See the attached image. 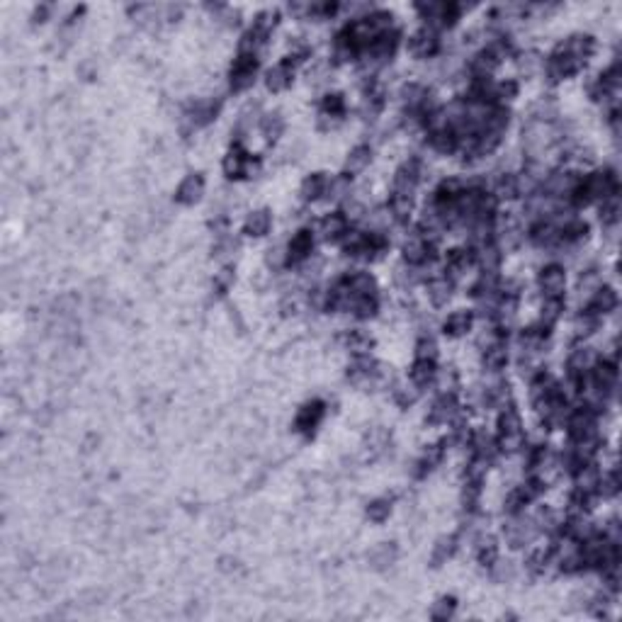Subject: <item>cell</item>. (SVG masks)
Masks as SVG:
<instances>
[{"instance_id":"obj_24","label":"cell","mask_w":622,"mask_h":622,"mask_svg":"<svg viewBox=\"0 0 622 622\" xmlns=\"http://www.w3.org/2000/svg\"><path fill=\"white\" fill-rule=\"evenodd\" d=\"M292 75H294V68L282 61V64H277L275 68L268 71L265 85H268V90H273V93H282V90H287L289 85H292Z\"/></svg>"},{"instance_id":"obj_44","label":"cell","mask_w":622,"mask_h":622,"mask_svg":"<svg viewBox=\"0 0 622 622\" xmlns=\"http://www.w3.org/2000/svg\"><path fill=\"white\" fill-rule=\"evenodd\" d=\"M340 340H343V345L353 355H367L372 348V338L365 333V331H348V333H343Z\"/></svg>"},{"instance_id":"obj_39","label":"cell","mask_w":622,"mask_h":622,"mask_svg":"<svg viewBox=\"0 0 622 622\" xmlns=\"http://www.w3.org/2000/svg\"><path fill=\"white\" fill-rule=\"evenodd\" d=\"M396 554H399V552H396L394 542H382L370 552V564L375 569H386V567H391V564L396 562Z\"/></svg>"},{"instance_id":"obj_61","label":"cell","mask_w":622,"mask_h":622,"mask_svg":"<svg viewBox=\"0 0 622 622\" xmlns=\"http://www.w3.org/2000/svg\"><path fill=\"white\" fill-rule=\"evenodd\" d=\"M394 401L401 406V409H409V406L416 401V391H409L406 386H396V389H394Z\"/></svg>"},{"instance_id":"obj_10","label":"cell","mask_w":622,"mask_h":622,"mask_svg":"<svg viewBox=\"0 0 622 622\" xmlns=\"http://www.w3.org/2000/svg\"><path fill=\"white\" fill-rule=\"evenodd\" d=\"M421 161L418 158H411V161H406L404 166L396 171L394 175V192H399V195H409L414 197V190L416 185L421 182Z\"/></svg>"},{"instance_id":"obj_3","label":"cell","mask_w":622,"mask_h":622,"mask_svg":"<svg viewBox=\"0 0 622 622\" xmlns=\"http://www.w3.org/2000/svg\"><path fill=\"white\" fill-rule=\"evenodd\" d=\"M258 73V59L253 56H238L233 61L231 71H229V83H231V90L241 93V90H248L256 80Z\"/></svg>"},{"instance_id":"obj_42","label":"cell","mask_w":622,"mask_h":622,"mask_svg":"<svg viewBox=\"0 0 622 622\" xmlns=\"http://www.w3.org/2000/svg\"><path fill=\"white\" fill-rule=\"evenodd\" d=\"M518 195H520L518 175H513V173H503V175L496 180L493 197H496V200H516Z\"/></svg>"},{"instance_id":"obj_51","label":"cell","mask_w":622,"mask_h":622,"mask_svg":"<svg viewBox=\"0 0 622 622\" xmlns=\"http://www.w3.org/2000/svg\"><path fill=\"white\" fill-rule=\"evenodd\" d=\"M389 516H391L389 498H377V501H372L370 506H367V518H370L372 523H384Z\"/></svg>"},{"instance_id":"obj_36","label":"cell","mask_w":622,"mask_h":622,"mask_svg":"<svg viewBox=\"0 0 622 622\" xmlns=\"http://www.w3.org/2000/svg\"><path fill=\"white\" fill-rule=\"evenodd\" d=\"M508 363V348L501 343H493L491 348L484 350V370L489 372H501Z\"/></svg>"},{"instance_id":"obj_62","label":"cell","mask_w":622,"mask_h":622,"mask_svg":"<svg viewBox=\"0 0 622 622\" xmlns=\"http://www.w3.org/2000/svg\"><path fill=\"white\" fill-rule=\"evenodd\" d=\"M236 569H238L236 559H231V557H224L222 559V571H236Z\"/></svg>"},{"instance_id":"obj_9","label":"cell","mask_w":622,"mask_h":622,"mask_svg":"<svg viewBox=\"0 0 622 622\" xmlns=\"http://www.w3.org/2000/svg\"><path fill=\"white\" fill-rule=\"evenodd\" d=\"M435 258V246L423 233H414L404 241V260L409 265H423Z\"/></svg>"},{"instance_id":"obj_1","label":"cell","mask_w":622,"mask_h":622,"mask_svg":"<svg viewBox=\"0 0 622 622\" xmlns=\"http://www.w3.org/2000/svg\"><path fill=\"white\" fill-rule=\"evenodd\" d=\"M525 445V433H523V421H520V414L513 406H506L503 414L498 416V437H496V447L506 455H513L520 447Z\"/></svg>"},{"instance_id":"obj_28","label":"cell","mask_w":622,"mask_h":622,"mask_svg":"<svg viewBox=\"0 0 622 622\" xmlns=\"http://www.w3.org/2000/svg\"><path fill=\"white\" fill-rule=\"evenodd\" d=\"M328 182L331 178L326 175V173H314V175H309L307 180L302 182V197L307 202L321 200V197L326 195V190H328Z\"/></svg>"},{"instance_id":"obj_27","label":"cell","mask_w":622,"mask_h":622,"mask_svg":"<svg viewBox=\"0 0 622 622\" xmlns=\"http://www.w3.org/2000/svg\"><path fill=\"white\" fill-rule=\"evenodd\" d=\"M268 37H270V34H265V32H260V29L251 27L241 37V42H238V56H253V59H256V56L260 54V49L268 44Z\"/></svg>"},{"instance_id":"obj_52","label":"cell","mask_w":622,"mask_h":622,"mask_svg":"<svg viewBox=\"0 0 622 622\" xmlns=\"http://www.w3.org/2000/svg\"><path fill=\"white\" fill-rule=\"evenodd\" d=\"M518 68H520V73H525V75H535V73H540V71L544 68V59L540 54H535V52L523 54L518 59Z\"/></svg>"},{"instance_id":"obj_29","label":"cell","mask_w":622,"mask_h":622,"mask_svg":"<svg viewBox=\"0 0 622 622\" xmlns=\"http://www.w3.org/2000/svg\"><path fill=\"white\" fill-rule=\"evenodd\" d=\"M270 226H273V217H270V212L268 209H258V212L248 214L246 224H243V231L253 238H260L270 231Z\"/></svg>"},{"instance_id":"obj_57","label":"cell","mask_w":622,"mask_h":622,"mask_svg":"<svg viewBox=\"0 0 622 622\" xmlns=\"http://www.w3.org/2000/svg\"><path fill=\"white\" fill-rule=\"evenodd\" d=\"M236 248H238L236 238L224 233V236H219L217 246H214V253H217V258H229V256H233V253H236Z\"/></svg>"},{"instance_id":"obj_53","label":"cell","mask_w":622,"mask_h":622,"mask_svg":"<svg viewBox=\"0 0 622 622\" xmlns=\"http://www.w3.org/2000/svg\"><path fill=\"white\" fill-rule=\"evenodd\" d=\"M345 195H350V175H338L328 182V190H326V197L328 200H343Z\"/></svg>"},{"instance_id":"obj_2","label":"cell","mask_w":622,"mask_h":622,"mask_svg":"<svg viewBox=\"0 0 622 622\" xmlns=\"http://www.w3.org/2000/svg\"><path fill=\"white\" fill-rule=\"evenodd\" d=\"M460 5L455 3H421L418 5V13L423 15V20H426V27H431L433 32L435 29H445V27H452V24L457 22V17H460Z\"/></svg>"},{"instance_id":"obj_63","label":"cell","mask_w":622,"mask_h":622,"mask_svg":"<svg viewBox=\"0 0 622 622\" xmlns=\"http://www.w3.org/2000/svg\"><path fill=\"white\" fill-rule=\"evenodd\" d=\"M49 15V5H42V8L34 10V22H44V17Z\"/></svg>"},{"instance_id":"obj_21","label":"cell","mask_w":622,"mask_h":622,"mask_svg":"<svg viewBox=\"0 0 622 622\" xmlns=\"http://www.w3.org/2000/svg\"><path fill=\"white\" fill-rule=\"evenodd\" d=\"M452 292H455V284L447 275H437L428 282V297L435 307H445L447 302L452 299Z\"/></svg>"},{"instance_id":"obj_8","label":"cell","mask_w":622,"mask_h":622,"mask_svg":"<svg viewBox=\"0 0 622 622\" xmlns=\"http://www.w3.org/2000/svg\"><path fill=\"white\" fill-rule=\"evenodd\" d=\"M567 428H569L571 440H584V437L598 435V431H595V411L581 406L579 411H574V414L569 416Z\"/></svg>"},{"instance_id":"obj_43","label":"cell","mask_w":622,"mask_h":622,"mask_svg":"<svg viewBox=\"0 0 622 622\" xmlns=\"http://www.w3.org/2000/svg\"><path fill=\"white\" fill-rule=\"evenodd\" d=\"M598 326H600V316L593 314L591 309H581L574 319V331L579 338H586V335H591L593 331H598Z\"/></svg>"},{"instance_id":"obj_49","label":"cell","mask_w":622,"mask_h":622,"mask_svg":"<svg viewBox=\"0 0 622 622\" xmlns=\"http://www.w3.org/2000/svg\"><path fill=\"white\" fill-rule=\"evenodd\" d=\"M516 95H518V83H516V80H506V83H493V95H491L493 105H501L503 107V103H511Z\"/></svg>"},{"instance_id":"obj_34","label":"cell","mask_w":622,"mask_h":622,"mask_svg":"<svg viewBox=\"0 0 622 622\" xmlns=\"http://www.w3.org/2000/svg\"><path fill=\"white\" fill-rule=\"evenodd\" d=\"M472 265H474V251H467V248H455V251H450L445 258V270H450V275L467 273Z\"/></svg>"},{"instance_id":"obj_15","label":"cell","mask_w":622,"mask_h":622,"mask_svg":"<svg viewBox=\"0 0 622 622\" xmlns=\"http://www.w3.org/2000/svg\"><path fill=\"white\" fill-rule=\"evenodd\" d=\"M311 251H314V233L309 229H302V231L294 233L287 246V265L304 263L311 256Z\"/></svg>"},{"instance_id":"obj_22","label":"cell","mask_w":622,"mask_h":622,"mask_svg":"<svg viewBox=\"0 0 622 622\" xmlns=\"http://www.w3.org/2000/svg\"><path fill=\"white\" fill-rule=\"evenodd\" d=\"M474 263H479V268L484 273H498V265H501V246H496L493 241L484 243L474 251Z\"/></svg>"},{"instance_id":"obj_12","label":"cell","mask_w":622,"mask_h":622,"mask_svg":"<svg viewBox=\"0 0 622 622\" xmlns=\"http://www.w3.org/2000/svg\"><path fill=\"white\" fill-rule=\"evenodd\" d=\"M437 49H440V39H437V32H433L431 27H421L416 34H411L409 52L416 59H431V56L437 54Z\"/></svg>"},{"instance_id":"obj_37","label":"cell","mask_w":622,"mask_h":622,"mask_svg":"<svg viewBox=\"0 0 622 622\" xmlns=\"http://www.w3.org/2000/svg\"><path fill=\"white\" fill-rule=\"evenodd\" d=\"M562 311H564V297H544V302H542V316H540V326L549 331L559 321Z\"/></svg>"},{"instance_id":"obj_4","label":"cell","mask_w":622,"mask_h":622,"mask_svg":"<svg viewBox=\"0 0 622 622\" xmlns=\"http://www.w3.org/2000/svg\"><path fill=\"white\" fill-rule=\"evenodd\" d=\"M503 535H506V542L511 544L513 549H518V547H525V544L537 535V525H535V520L520 518L518 513V516L511 518V523L503 525Z\"/></svg>"},{"instance_id":"obj_58","label":"cell","mask_w":622,"mask_h":622,"mask_svg":"<svg viewBox=\"0 0 622 622\" xmlns=\"http://www.w3.org/2000/svg\"><path fill=\"white\" fill-rule=\"evenodd\" d=\"M598 287H603V284H600L598 273H595V270H586L584 277H581V282H579V292L581 294H584V292L586 294H593Z\"/></svg>"},{"instance_id":"obj_17","label":"cell","mask_w":622,"mask_h":622,"mask_svg":"<svg viewBox=\"0 0 622 622\" xmlns=\"http://www.w3.org/2000/svg\"><path fill=\"white\" fill-rule=\"evenodd\" d=\"M319 233L324 241H343L345 233H348V219H345V214L333 212L328 214V217H324L319 224Z\"/></svg>"},{"instance_id":"obj_46","label":"cell","mask_w":622,"mask_h":622,"mask_svg":"<svg viewBox=\"0 0 622 622\" xmlns=\"http://www.w3.org/2000/svg\"><path fill=\"white\" fill-rule=\"evenodd\" d=\"M477 557H479V564L482 567H489L493 569V564L498 562V544L493 537H482V542H479V549H477Z\"/></svg>"},{"instance_id":"obj_47","label":"cell","mask_w":622,"mask_h":622,"mask_svg":"<svg viewBox=\"0 0 622 622\" xmlns=\"http://www.w3.org/2000/svg\"><path fill=\"white\" fill-rule=\"evenodd\" d=\"M600 222H603V226H618V222H620V197L618 195H610L603 200V205H600Z\"/></svg>"},{"instance_id":"obj_38","label":"cell","mask_w":622,"mask_h":622,"mask_svg":"<svg viewBox=\"0 0 622 622\" xmlns=\"http://www.w3.org/2000/svg\"><path fill=\"white\" fill-rule=\"evenodd\" d=\"M348 284L355 297H377V282L370 273H355L348 275Z\"/></svg>"},{"instance_id":"obj_16","label":"cell","mask_w":622,"mask_h":622,"mask_svg":"<svg viewBox=\"0 0 622 622\" xmlns=\"http://www.w3.org/2000/svg\"><path fill=\"white\" fill-rule=\"evenodd\" d=\"M202 195H205V178L200 173H190L175 190V200L180 205H195L202 200Z\"/></svg>"},{"instance_id":"obj_32","label":"cell","mask_w":622,"mask_h":622,"mask_svg":"<svg viewBox=\"0 0 622 622\" xmlns=\"http://www.w3.org/2000/svg\"><path fill=\"white\" fill-rule=\"evenodd\" d=\"M474 324V314L472 311H452L450 316H447V321L442 324V328H445L447 335H465L469 328H472Z\"/></svg>"},{"instance_id":"obj_40","label":"cell","mask_w":622,"mask_h":622,"mask_svg":"<svg viewBox=\"0 0 622 622\" xmlns=\"http://www.w3.org/2000/svg\"><path fill=\"white\" fill-rule=\"evenodd\" d=\"M455 549H457V535H445V537H440L435 542V547H433L431 564H433V567H440V564H445L447 559L455 554Z\"/></svg>"},{"instance_id":"obj_5","label":"cell","mask_w":622,"mask_h":622,"mask_svg":"<svg viewBox=\"0 0 622 622\" xmlns=\"http://www.w3.org/2000/svg\"><path fill=\"white\" fill-rule=\"evenodd\" d=\"M251 171H253V156L248 154L241 144H233L231 149H229L226 158H224V173H226V178L238 180V178L251 175Z\"/></svg>"},{"instance_id":"obj_59","label":"cell","mask_w":622,"mask_h":622,"mask_svg":"<svg viewBox=\"0 0 622 622\" xmlns=\"http://www.w3.org/2000/svg\"><path fill=\"white\" fill-rule=\"evenodd\" d=\"M618 491H620V477H618V472H610V474H605V477H600L598 493H603V496H615Z\"/></svg>"},{"instance_id":"obj_26","label":"cell","mask_w":622,"mask_h":622,"mask_svg":"<svg viewBox=\"0 0 622 622\" xmlns=\"http://www.w3.org/2000/svg\"><path fill=\"white\" fill-rule=\"evenodd\" d=\"M219 112V103H214V100H207V103H197L190 107V112L185 115L187 124L192 126V129H197V126H205L209 124V122L217 117Z\"/></svg>"},{"instance_id":"obj_41","label":"cell","mask_w":622,"mask_h":622,"mask_svg":"<svg viewBox=\"0 0 622 622\" xmlns=\"http://www.w3.org/2000/svg\"><path fill=\"white\" fill-rule=\"evenodd\" d=\"M528 569L533 574H544L549 569V564H554V549L552 547H537L528 554Z\"/></svg>"},{"instance_id":"obj_7","label":"cell","mask_w":622,"mask_h":622,"mask_svg":"<svg viewBox=\"0 0 622 622\" xmlns=\"http://www.w3.org/2000/svg\"><path fill=\"white\" fill-rule=\"evenodd\" d=\"M326 414V404L319 399L314 401H307V404L299 409L297 418H294V431L297 433H304V435H314V431L319 428L321 418H324Z\"/></svg>"},{"instance_id":"obj_33","label":"cell","mask_w":622,"mask_h":622,"mask_svg":"<svg viewBox=\"0 0 622 622\" xmlns=\"http://www.w3.org/2000/svg\"><path fill=\"white\" fill-rule=\"evenodd\" d=\"M372 161V149L365 144L355 146L353 151L348 154V161H345V175H358V173H363L367 166H370Z\"/></svg>"},{"instance_id":"obj_31","label":"cell","mask_w":622,"mask_h":622,"mask_svg":"<svg viewBox=\"0 0 622 622\" xmlns=\"http://www.w3.org/2000/svg\"><path fill=\"white\" fill-rule=\"evenodd\" d=\"M442 457H445V442H437V445H431L426 452H423V457L418 460V469H416V477H426V474H431L433 469H435L437 465L442 462Z\"/></svg>"},{"instance_id":"obj_6","label":"cell","mask_w":622,"mask_h":622,"mask_svg":"<svg viewBox=\"0 0 622 622\" xmlns=\"http://www.w3.org/2000/svg\"><path fill=\"white\" fill-rule=\"evenodd\" d=\"M540 289L544 292V297H564V287H567V273L562 265L552 263L544 265L537 275Z\"/></svg>"},{"instance_id":"obj_48","label":"cell","mask_w":622,"mask_h":622,"mask_svg":"<svg viewBox=\"0 0 622 622\" xmlns=\"http://www.w3.org/2000/svg\"><path fill=\"white\" fill-rule=\"evenodd\" d=\"M455 610H457V600L452 598V595H442V598H437L435 603H433L431 618L437 622H445L455 615Z\"/></svg>"},{"instance_id":"obj_56","label":"cell","mask_w":622,"mask_h":622,"mask_svg":"<svg viewBox=\"0 0 622 622\" xmlns=\"http://www.w3.org/2000/svg\"><path fill=\"white\" fill-rule=\"evenodd\" d=\"M277 20H280L277 10H265V13H260L258 17L253 20V27L260 29V32H265V34H270L275 24H277Z\"/></svg>"},{"instance_id":"obj_25","label":"cell","mask_w":622,"mask_h":622,"mask_svg":"<svg viewBox=\"0 0 622 622\" xmlns=\"http://www.w3.org/2000/svg\"><path fill=\"white\" fill-rule=\"evenodd\" d=\"M498 66H501V59L486 47L472 59V73L474 78H491V73Z\"/></svg>"},{"instance_id":"obj_30","label":"cell","mask_w":622,"mask_h":622,"mask_svg":"<svg viewBox=\"0 0 622 622\" xmlns=\"http://www.w3.org/2000/svg\"><path fill=\"white\" fill-rule=\"evenodd\" d=\"M435 375H437V367H435V360H421L418 358L414 365H411V382H414V386H428L435 382Z\"/></svg>"},{"instance_id":"obj_23","label":"cell","mask_w":622,"mask_h":622,"mask_svg":"<svg viewBox=\"0 0 622 622\" xmlns=\"http://www.w3.org/2000/svg\"><path fill=\"white\" fill-rule=\"evenodd\" d=\"M615 307H618V292H615L613 287H598L593 294H591V302L586 309H591L593 314L603 316V314H610Z\"/></svg>"},{"instance_id":"obj_19","label":"cell","mask_w":622,"mask_h":622,"mask_svg":"<svg viewBox=\"0 0 622 622\" xmlns=\"http://www.w3.org/2000/svg\"><path fill=\"white\" fill-rule=\"evenodd\" d=\"M528 236H530V241L540 248L559 246V226H554L552 222H544V219H540L537 224H533Z\"/></svg>"},{"instance_id":"obj_54","label":"cell","mask_w":622,"mask_h":622,"mask_svg":"<svg viewBox=\"0 0 622 622\" xmlns=\"http://www.w3.org/2000/svg\"><path fill=\"white\" fill-rule=\"evenodd\" d=\"M260 124H263V131H265V136H268L270 141L280 139V134L284 131V122H282V117H280L277 112H273V115H265Z\"/></svg>"},{"instance_id":"obj_14","label":"cell","mask_w":622,"mask_h":622,"mask_svg":"<svg viewBox=\"0 0 622 622\" xmlns=\"http://www.w3.org/2000/svg\"><path fill=\"white\" fill-rule=\"evenodd\" d=\"M345 117V100L343 95L333 93L321 100V129H333Z\"/></svg>"},{"instance_id":"obj_18","label":"cell","mask_w":622,"mask_h":622,"mask_svg":"<svg viewBox=\"0 0 622 622\" xmlns=\"http://www.w3.org/2000/svg\"><path fill=\"white\" fill-rule=\"evenodd\" d=\"M457 416H460V404H457L455 394H442L440 399L433 404L431 409V423H452L457 421Z\"/></svg>"},{"instance_id":"obj_60","label":"cell","mask_w":622,"mask_h":622,"mask_svg":"<svg viewBox=\"0 0 622 622\" xmlns=\"http://www.w3.org/2000/svg\"><path fill=\"white\" fill-rule=\"evenodd\" d=\"M416 355L421 360H435V355H437V345H435V340L433 338H428V335H423L421 340H418V345H416Z\"/></svg>"},{"instance_id":"obj_45","label":"cell","mask_w":622,"mask_h":622,"mask_svg":"<svg viewBox=\"0 0 622 622\" xmlns=\"http://www.w3.org/2000/svg\"><path fill=\"white\" fill-rule=\"evenodd\" d=\"M411 212H414V197L394 192V195H391V200H389V214H391V217L399 219V222H404V219H409Z\"/></svg>"},{"instance_id":"obj_20","label":"cell","mask_w":622,"mask_h":622,"mask_svg":"<svg viewBox=\"0 0 622 622\" xmlns=\"http://www.w3.org/2000/svg\"><path fill=\"white\" fill-rule=\"evenodd\" d=\"M598 363V358H595V353L591 348H574L569 355V375L571 377H586L591 370H593V365Z\"/></svg>"},{"instance_id":"obj_50","label":"cell","mask_w":622,"mask_h":622,"mask_svg":"<svg viewBox=\"0 0 622 622\" xmlns=\"http://www.w3.org/2000/svg\"><path fill=\"white\" fill-rule=\"evenodd\" d=\"M350 311H353L358 319H372V316L379 311V302H377V297H355Z\"/></svg>"},{"instance_id":"obj_55","label":"cell","mask_w":622,"mask_h":622,"mask_svg":"<svg viewBox=\"0 0 622 622\" xmlns=\"http://www.w3.org/2000/svg\"><path fill=\"white\" fill-rule=\"evenodd\" d=\"M233 280H236V273H233V268H222L219 270L217 275H214V292L217 294H224V292H229V289L233 287Z\"/></svg>"},{"instance_id":"obj_13","label":"cell","mask_w":622,"mask_h":622,"mask_svg":"<svg viewBox=\"0 0 622 622\" xmlns=\"http://www.w3.org/2000/svg\"><path fill=\"white\" fill-rule=\"evenodd\" d=\"M588 379L603 391L605 396L613 394L615 386H618V365L613 360H603V363H595L593 370L588 372Z\"/></svg>"},{"instance_id":"obj_11","label":"cell","mask_w":622,"mask_h":622,"mask_svg":"<svg viewBox=\"0 0 622 622\" xmlns=\"http://www.w3.org/2000/svg\"><path fill=\"white\" fill-rule=\"evenodd\" d=\"M574 482H576V491L581 493H593L598 496L600 489V469L595 467L593 460H586L581 465L574 467Z\"/></svg>"},{"instance_id":"obj_35","label":"cell","mask_w":622,"mask_h":622,"mask_svg":"<svg viewBox=\"0 0 622 622\" xmlns=\"http://www.w3.org/2000/svg\"><path fill=\"white\" fill-rule=\"evenodd\" d=\"M428 139H431V146L437 151V154L447 156V154H455L457 151V134H455V129H450V126H447V129H440V131H431Z\"/></svg>"}]
</instances>
